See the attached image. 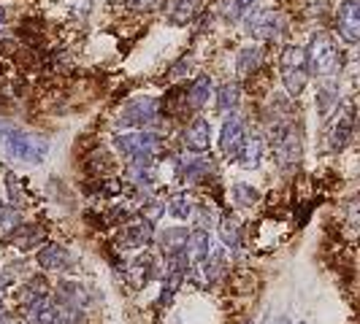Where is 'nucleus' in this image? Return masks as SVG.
Wrapping results in <instances>:
<instances>
[{
  "mask_svg": "<svg viewBox=\"0 0 360 324\" xmlns=\"http://www.w3.org/2000/svg\"><path fill=\"white\" fill-rule=\"evenodd\" d=\"M0 135H3V144H6V151H8L11 160L38 165V162L46 160V154H49V144L44 138L33 135V133H27V130L0 125Z\"/></svg>",
  "mask_w": 360,
  "mask_h": 324,
  "instance_id": "f257e3e1",
  "label": "nucleus"
},
{
  "mask_svg": "<svg viewBox=\"0 0 360 324\" xmlns=\"http://www.w3.org/2000/svg\"><path fill=\"white\" fill-rule=\"evenodd\" d=\"M307 65L309 73H314V76H336V71L342 68V57H339V46H336L333 36L317 33L311 38L307 49Z\"/></svg>",
  "mask_w": 360,
  "mask_h": 324,
  "instance_id": "f03ea898",
  "label": "nucleus"
},
{
  "mask_svg": "<svg viewBox=\"0 0 360 324\" xmlns=\"http://www.w3.org/2000/svg\"><path fill=\"white\" fill-rule=\"evenodd\" d=\"M160 141L162 138L152 130H136V133L117 135V149L122 157L130 160V165H144V162H155Z\"/></svg>",
  "mask_w": 360,
  "mask_h": 324,
  "instance_id": "7ed1b4c3",
  "label": "nucleus"
},
{
  "mask_svg": "<svg viewBox=\"0 0 360 324\" xmlns=\"http://www.w3.org/2000/svg\"><path fill=\"white\" fill-rule=\"evenodd\" d=\"M279 68H282V81L290 97H298L309 81V65H307V52L301 46H285L279 54Z\"/></svg>",
  "mask_w": 360,
  "mask_h": 324,
  "instance_id": "20e7f679",
  "label": "nucleus"
},
{
  "mask_svg": "<svg viewBox=\"0 0 360 324\" xmlns=\"http://www.w3.org/2000/svg\"><path fill=\"white\" fill-rule=\"evenodd\" d=\"M160 116V103L158 97H133L127 100L122 111L117 114V127H139V130H146L149 125H155Z\"/></svg>",
  "mask_w": 360,
  "mask_h": 324,
  "instance_id": "39448f33",
  "label": "nucleus"
},
{
  "mask_svg": "<svg viewBox=\"0 0 360 324\" xmlns=\"http://www.w3.org/2000/svg\"><path fill=\"white\" fill-rule=\"evenodd\" d=\"M336 25H339V36H342L347 43H358L360 41V3L358 0H344V3H339Z\"/></svg>",
  "mask_w": 360,
  "mask_h": 324,
  "instance_id": "423d86ee",
  "label": "nucleus"
},
{
  "mask_svg": "<svg viewBox=\"0 0 360 324\" xmlns=\"http://www.w3.org/2000/svg\"><path fill=\"white\" fill-rule=\"evenodd\" d=\"M247 30H250V36L274 38L285 30V19L279 11H255L252 17L247 19Z\"/></svg>",
  "mask_w": 360,
  "mask_h": 324,
  "instance_id": "0eeeda50",
  "label": "nucleus"
},
{
  "mask_svg": "<svg viewBox=\"0 0 360 324\" xmlns=\"http://www.w3.org/2000/svg\"><path fill=\"white\" fill-rule=\"evenodd\" d=\"M244 122L241 119H228L225 125H222V133H219V149H222V154L225 157H231V160H238V151H241V146H244Z\"/></svg>",
  "mask_w": 360,
  "mask_h": 324,
  "instance_id": "6e6552de",
  "label": "nucleus"
},
{
  "mask_svg": "<svg viewBox=\"0 0 360 324\" xmlns=\"http://www.w3.org/2000/svg\"><path fill=\"white\" fill-rule=\"evenodd\" d=\"M209 254H212V238H209L206 230L195 227L193 233L187 235L184 257H187V262H190V265H200L203 259H209Z\"/></svg>",
  "mask_w": 360,
  "mask_h": 324,
  "instance_id": "1a4fd4ad",
  "label": "nucleus"
},
{
  "mask_svg": "<svg viewBox=\"0 0 360 324\" xmlns=\"http://www.w3.org/2000/svg\"><path fill=\"white\" fill-rule=\"evenodd\" d=\"M155 238V230L149 222H136V224H127L122 235H120V249L130 252V249H144L146 243Z\"/></svg>",
  "mask_w": 360,
  "mask_h": 324,
  "instance_id": "9d476101",
  "label": "nucleus"
},
{
  "mask_svg": "<svg viewBox=\"0 0 360 324\" xmlns=\"http://www.w3.org/2000/svg\"><path fill=\"white\" fill-rule=\"evenodd\" d=\"M184 146L190 149V151H195V154H203L209 144H212V125L206 122V119H195V122H190L187 130H184Z\"/></svg>",
  "mask_w": 360,
  "mask_h": 324,
  "instance_id": "9b49d317",
  "label": "nucleus"
},
{
  "mask_svg": "<svg viewBox=\"0 0 360 324\" xmlns=\"http://www.w3.org/2000/svg\"><path fill=\"white\" fill-rule=\"evenodd\" d=\"M71 262L73 259L71 254H68V249L65 246H57V243L38 252V265L44 270H49V273H63V270L71 268Z\"/></svg>",
  "mask_w": 360,
  "mask_h": 324,
  "instance_id": "f8f14e48",
  "label": "nucleus"
},
{
  "mask_svg": "<svg viewBox=\"0 0 360 324\" xmlns=\"http://www.w3.org/2000/svg\"><path fill=\"white\" fill-rule=\"evenodd\" d=\"M200 0H168L165 6V19L171 25H187L198 17Z\"/></svg>",
  "mask_w": 360,
  "mask_h": 324,
  "instance_id": "ddd939ff",
  "label": "nucleus"
},
{
  "mask_svg": "<svg viewBox=\"0 0 360 324\" xmlns=\"http://www.w3.org/2000/svg\"><path fill=\"white\" fill-rule=\"evenodd\" d=\"M57 303H63L65 308H73V311H84L87 292L76 281H63V284H57Z\"/></svg>",
  "mask_w": 360,
  "mask_h": 324,
  "instance_id": "4468645a",
  "label": "nucleus"
},
{
  "mask_svg": "<svg viewBox=\"0 0 360 324\" xmlns=\"http://www.w3.org/2000/svg\"><path fill=\"white\" fill-rule=\"evenodd\" d=\"M187 227H165V233L158 238L160 243L162 257H176V254H184V243H187Z\"/></svg>",
  "mask_w": 360,
  "mask_h": 324,
  "instance_id": "2eb2a0df",
  "label": "nucleus"
},
{
  "mask_svg": "<svg viewBox=\"0 0 360 324\" xmlns=\"http://www.w3.org/2000/svg\"><path fill=\"white\" fill-rule=\"evenodd\" d=\"M263 151H266L263 138H260V135H250V138H244V146H241V151H238V162H241L247 170H252V168H257L260 160H263Z\"/></svg>",
  "mask_w": 360,
  "mask_h": 324,
  "instance_id": "dca6fc26",
  "label": "nucleus"
},
{
  "mask_svg": "<svg viewBox=\"0 0 360 324\" xmlns=\"http://www.w3.org/2000/svg\"><path fill=\"white\" fill-rule=\"evenodd\" d=\"M352 125H355V119H352V108H347L342 116L336 119V125H333V133H330V149H344L347 141L352 138Z\"/></svg>",
  "mask_w": 360,
  "mask_h": 324,
  "instance_id": "f3484780",
  "label": "nucleus"
},
{
  "mask_svg": "<svg viewBox=\"0 0 360 324\" xmlns=\"http://www.w3.org/2000/svg\"><path fill=\"white\" fill-rule=\"evenodd\" d=\"M238 100H241V87H238V81H225V84L217 90V111H219V114L236 111V108H238Z\"/></svg>",
  "mask_w": 360,
  "mask_h": 324,
  "instance_id": "a211bd4d",
  "label": "nucleus"
},
{
  "mask_svg": "<svg viewBox=\"0 0 360 324\" xmlns=\"http://www.w3.org/2000/svg\"><path fill=\"white\" fill-rule=\"evenodd\" d=\"M209 95H212V79H209V76H198V79L190 84V92H187V106L193 108V111H198V108L209 100Z\"/></svg>",
  "mask_w": 360,
  "mask_h": 324,
  "instance_id": "6ab92c4d",
  "label": "nucleus"
},
{
  "mask_svg": "<svg viewBox=\"0 0 360 324\" xmlns=\"http://www.w3.org/2000/svg\"><path fill=\"white\" fill-rule=\"evenodd\" d=\"M260 57H263L260 46H244V49L238 52V57H236V73H238L241 79L250 76V73L260 65Z\"/></svg>",
  "mask_w": 360,
  "mask_h": 324,
  "instance_id": "aec40b11",
  "label": "nucleus"
},
{
  "mask_svg": "<svg viewBox=\"0 0 360 324\" xmlns=\"http://www.w3.org/2000/svg\"><path fill=\"white\" fill-rule=\"evenodd\" d=\"M212 157L206 160V157H198V160L187 162L184 165V184H195V181H200L203 176H209L212 173Z\"/></svg>",
  "mask_w": 360,
  "mask_h": 324,
  "instance_id": "412c9836",
  "label": "nucleus"
},
{
  "mask_svg": "<svg viewBox=\"0 0 360 324\" xmlns=\"http://www.w3.org/2000/svg\"><path fill=\"white\" fill-rule=\"evenodd\" d=\"M219 238H222L225 246L236 249V246H238V238H241V224H238V219L225 216V219L219 222Z\"/></svg>",
  "mask_w": 360,
  "mask_h": 324,
  "instance_id": "4be33fe9",
  "label": "nucleus"
},
{
  "mask_svg": "<svg viewBox=\"0 0 360 324\" xmlns=\"http://www.w3.org/2000/svg\"><path fill=\"white\" fill-rule=\"evenodd\" d=\"M22 227V216L14 205H0V235H14Z\"/></svg>",
  "mask_w": 360,
  "mask_h": 324,
  "instance_id": "5701e85b",
  "label": "nucleus"
},
{
  "mask_svg": "<svg viewBox=\"0 0 360 324\" xmlns=\"http://www.w3.org/2000/svg\"><path fill=\"white\" fill-rule=\"evenodd\" d=\"M195 211V205H193V200L187 198V195H174V198L168 200V214L174 216V219H190Z\"/></svg>",
  "mask_w": 360,
  "mask_h": 324,
  "instance_id": "b1692460",
  "label": "nucleus"
},
{
  "mask_svg": "<svg viewBox=\"0 0 360 324\" xmlns=\"http://www.w3.org/2000/svg\"><path fill=\"white\" fill-rule=\"evenodd\" d=\"M41 297H49L46 281H44V278H30V281L22 287V300H25V306L33 303V300H41Z\"/></svg>",
  "mask_w": 360,
  "mask_h": 324,
  "instance_id": "393cba45",
  "label": "nucleus"
},
{
  "mask_svg": "<svg viewBox=\"0 0 360 324\" xmlns=\"http://www.w3.org/2000/svg\"><path fill=\"white\" fill-rule=\"evenodd\" d=\"M336 106H339V90L336 87H323V90L317 92V111H320V116H328L330 108Z\"/></svg>",
  "mask_w": 360,
  "mask_h": 324,
  "instance_id": "a878e982",
  "label": "nucleus"
},
{
  "mask_svg": "<svg viewBox=\"0 0 360 324\" xmlns=\"http://www.w3.org/2000/svg\"><path fill=\"white\" fill-rule=\"evenodd\" d=\"M255 6V0H228V11H225V19L231 22H238L241 17L250 14V8Z\"/></svg>",
  "mask_w": 360,
  "mask_h": 324,
  "instance_id": "bb28decb",
  "label": "nucleus"
},
{
  "mask_svg": "<svg viewBox=\"0 0 360 324\" xmlns=\"http://www.w3.org/2000/svg\"><path fill=\"white\" fill-rule=\"evenodd\" d=\"M233 198H236V205H255L257 203V192H255L250 184H236L233 187Z\"/></svg>",
  "mask_w": 360,
  "mask_h": 324,
  "instance_id": "cd10ccee",
  "label": "nucleus"
},
{
  "mask_svg": "<svg viewBox=\"0 0 360 324\" xmlns=\"http://www.w3.org/2000/svg\"><path fill=\"white\" fill-rule=\"evenodd\" d=\"M162 214H165V203H160V200H149L144 208H141V219L149 222V224H158Z\"/></svg>",
  "mask_w": 360,
  "mask_h": 324,
  "instance_id": "c85d7f7f",
  "label": "nucleus"
},
{
  "mask_svg": "<svg viewBox=\"0 0 360 324\" xmlns=\"http://www.w3.org/2000/svg\"><path fill=\"white\" fill-rule=\"evenodd\" d=\"M22 230H25V227H22ZM25 233H27V235H22V233H19V230H17V233L11 235V238H14V243H17V246H19V249H22V252H27V249H33V243H36V241H38V235H41V233H38V230H33V227H30V230H25Z\"/></svg>",
  "mask_w": 360,
  "mask_h": 324,
  "instance_id": "c756f323",
  "label": "nucleus"
},
{
  "mask_svg": "<svg viewBox=\"0 0 360 324\" xmlns=\"http://www.w3.org/2000/svg\"><path fill=\"white\" fill-rule=\"evenodd\" d=\"M14 281V270H8V268H3L0 270V297H3V292L8 289V284Z\"/></svg>",
  "mask_w": 360,
  "mask_h": 324,
  "instance_id": "7c9ffc66",
  "label": "nucleus"
},
{
  "mask_svg": "<svg viewBox=\"0 0 360 324\" xmlns=\"http://www.w3.org/2000/svg\"><path fill=\"white\" fill-rule=\"evenodd\" d=\"M152 3H155V0H133V6H136V8H149Z\"/></svg>",
  "mask_w": 360,
  "mask_h": 324,
  "instance_id": "2f4dec72",
  "label": "nucleus"
},
{
  "mask_svg": "<svg viewBox=\"0 0 360 324\" xmlns=\"http://www.w3.org/2000/svg\"><path fill=\"white\" fill-rule=\"evenodd\" d=\"M0 324H25V322H22V319H14V316H3Z\"/></svg>",
  "mask_w": 360,
  "mask_h": 324,
  "instance_id": "473e14b6",
  "label": "nucleus"
},
{
  "mask_svg": "<svg viewBox=\"0 0 360 324\" xmlns=\"http://www.w3.org/2000/svg\"><path fill=\"white\" fill-rule=\"evenodd\" d=\"M3 19H6V11H3V8H0V22H3Z\"/></svg>",
  "mask_w": 360,
  "mask_h": 324,
  "instance_id": "72a5a7b5",
  "label": "nucleus"
},
{
  "mask_svg": "<svg viewBox=\"0 0 360 324\" xmlns=\"http://www.w3.org/2000/svg\"><path fill=\"white\" fill-rule=\"evenodd\" d=\"M3 316H6V311H3V306H0V319H3Z\"/></svg>",
  "mask_w": 360,
  "mask_h": 324,
  "instance_id": "f704fd0d",
  "label": "nucleus"
},
{
  "mask_svg": "<svg viewBox=\"0 0 360 324\" xmlns=\"http://www.w3.org/2000/svg\"><path fill=\"white\" fill-rule=\"evenodd\" d=\"M276 324H290V322H288V319H279V322H276Z\"/></svg>",
  "mask_w": 360,
  "mask_h": 324,
  "instance_id": "c9c22d12",
  "label": "nucleus"
},
{
  "mask_svg": "<svg viewBox=\"0 0 360 324\" xmlns=\"http://www.w3.org/2000/svg\"><path fill=\"white\" fill-rule=\"evenodd\" d=\"M298 324H307V322H298Z\"/></svg>",
  "mask_w": 360,
  "mask_h": 324,
  "instance_id": "e433bc0d",
  "label": "nucleus"
}]
</instances>
